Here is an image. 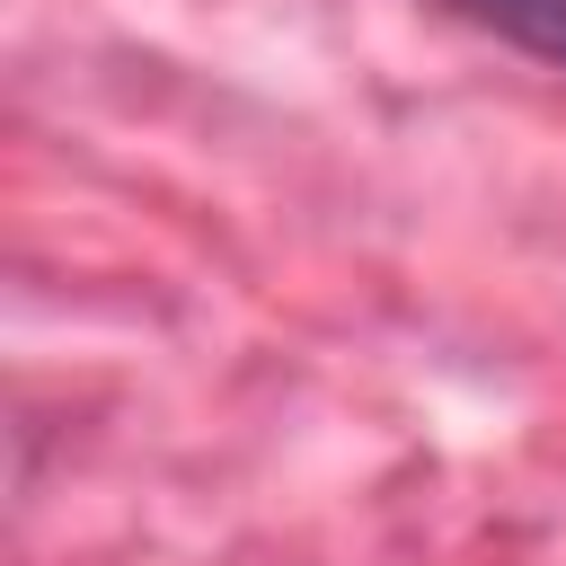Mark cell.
<instances>
[{
	"instance_id": "cell-1",
	"label": "cell",
	"mask_w": 566,
	"mask_h": 566,
	"mask_svg": "<svg viewBox=\"0 0 566 566\" xmlns=\"http://www.w3.org/2000/svg\"><path fill=\"white\" fill-rule=\"evenodd\" d=\"M433 9L504 35L513 53H531V62H548V71H566V0H433Z\"/></svg>"
}]
</instances>
